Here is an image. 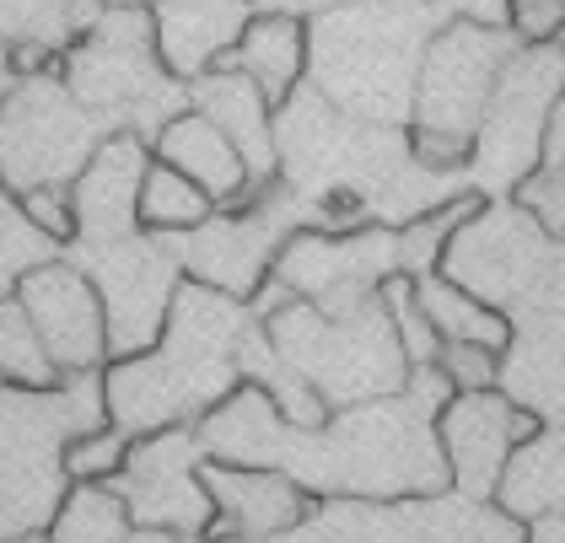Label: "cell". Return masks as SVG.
<instances>
[{
  "instance_id": "obj_40",
  "label": "cell",
  "mask_w": 565,
  "mask_h": 543,
  "mask_svg": "<svg viewBox=\"0 0 565 543\" xmlns=\"http://www.w3.org/2000/svg\"><path fill=\"white\" fill-rule=\"evenodd\" d=\"M97 6L108 11V6H151V0H97Z\"/></svg>"
},
{
  "instance_id": "obj_27",
  "label": "cell",
  "mask_w": 565,
  "mask_h": 543,
  "mask_svg": "<svg viewBox=\"0 0 565 543\" xmlns=\"http://www.w3.org/2000/svg\"><path fill=\"white\" fill-rule=\"evenodd\" d=\"M130 533L135 517L114 485H71L44 528L49 543H130Z\"/></svg>"
},
{
  "instance_id": "obj_17",
  "label": "cell",
  "mask_w": 565,
  "mask_h": 543,
  "mask_svg": "<svg viewBox=\"0 0 565 543\" xmlns=\"http://www.w3.org/2000/svg\"><path fill=\"white\" fill-rule=\"evenodd\" d=\"M146 168H151V146L130 129H114L97 146V157L71 183V205H76V226H82L71 248H103V243H125L140 232L135 200H140Z\"/></svg>"
},
{
  "instance_id": "obj_10",
  "label": "cell",
  "mask_w": 565,
  "mask_h": 543,
  "mask_svg": "<svg viewBox=\"0 0 565 543\" xmlns=\"http://www.w3.org/2000/svg\"><path fill=\"white\" fill-rule=\"evenodd\" d=\"M76 264L87 269V280L103 296V312H108V361L146 355L162 339L178 286L189 280L183 264H178L173 237L135 232L125 243L76 248Z\"/></svg>"
},
{
  "instance_id": "obj_5",
  "label": "cell",
  "mask_w": 565,
  "mask_h": 543,
  "mask_svg": "<svg viewBox=\"0 0 565 543\" xmlns=\"http://www.w3.org/2000/svg\"><path fill=\"white\" fill-rule=\"evenodd\" d=\"M60 82L71 86V97L108 119L114 129H130L146 146L157 140V129L173 114L189 108V86L173 92V76L157 60L151 39V6H108L82 39L65 49V71Z\"/></svg>"
},
{
  "instance_id": "obj_33",
  "label": "cell",
  "mask_w": 565,
  "mask_h": 543,
  "mask_svg": "<svg viewBox=\"0 0 565 543\" xmlns=\"http://www.w3.org/2000/svg\"><path fill=\"white\" fill-rule=\"evenodd\" d=\"M17 215H22L28 232L44 237V243H76V232H82V226H76V205H71V189H60V183L17 194Z\"/></svg>"
},
{
  "instance_id": "obj_24",
  "label": "cell",
  "mask_w": 565,
  "mask_h": 543,
  "mask_svg": "<svg viewBox=\"0 0 565 543\" xmlns=\"http://www.w3.org/2000/svg\"><path fill=\"white\" fill-rule=\"evenodd\" d=\"M415 301H420V312H426V323H431V334L447 344V339H463V344H484V350H512V312H501V307H490V301H479L469 296L463 286H452L447 275H426V280H415Z\"/></svg>"
},
{
  "instance_id": "obj_14",
  "label": "cell",
  "mask_w": 565,
  "mask_h": 543,
  "mask_svg": "<svg viewBox=\"0 0 565 543\" xmlns=\"http://www.w3.org/2000/svg\"><path fill=\"white\" fill-rule=\"evenodd\" d=\"M539 430H544V415L518 404L507 387L447 393V404L436 409V441L447 458V479L469 501H495V485H501L512 453L522 441H533Z\"/></svg>"
},
{
  "instance_id": "obj_25",
  "label": "cell",
  "mask_w": 565,
  "mask_h": 543,
  "mask_svg": "<svg viewBox=\"0 0 565 543\" xmlns=\"http://www.w3.org/2000/svg\"><path fill=\"white\" fill-rule=\"evenodd\" d=\"M211 215H216V200L200 183H189L183 172H173L168 162L151 157V168L140 178V200H135V226L146 237H189Z\"/></svg>"
},
{
  "instance_id": "obj_3",
  "label": "cell",
  "mask_w": 565,
  "mask_h": 543,
  "mask_svg": "<svg viewBox=\"0 0 565 543\" xmlns=\"http://www.w3.org/2000/svg\"><path fill=\"white\" fill-rule=\"evenodd\" d=\"M441 0H350L307 17V86L361 125L404 129L426 43L447 28Z\"/></svg>"
},
{
  "instance_id": "obj_2",
  "label": "cell",
  "mask_w": 565,
  "mask_h": 543,
  "mask_svg": "<svg viewBox=\"0 0 565 543\" xmlns=\"http://www.w3.org/2000/svg\"><path fill=\"white\" fill-rule=\"evenodd\" d=\"M254 334L259 318L248 312V301L183 280L162 339L146 355L103 366V415L130 436L200 425V415H211L226 393L243 387V350Z\"/></svg>"
},
{
  "instance_id": "obj_23",
  "label": "cell",
  "mask_w": 565,
  "mask_h": 543,
  "mask_svg": "<svg viewBox=\"0 0 565 543\" xmlns=\"http://www.w3.org/2000/svg\"><path fill=\"white\" fill-rule=\"evenodd\" d=\"M97 17V0H0V71H11L22 49H71Z\"/></svg>"
},
{
  "instance_id": "obj_19",
  "label": "cell",
  "mask_w": 565,
  "mask_h": 543,
  "mask_svg": "<svg viewBox=\"0 0 565 543\" xmlns=\"http://www.w3.org/2000/svg\"><path fill=\"white\" fill-rule=\"evenodd\" d=\"M216 71H243L264 92V103L280 114L297 97V86H307V17L286 11V6L254 11V22L243 28L237 49Z\"/></svg>"
},
{
  "instance_id": "obj_4",
  "label": "cell",
  "mask_w": 565,
  "mask_h": 543,
  "mask_svg": "<svg viewBox=\"0 0 565 543\" xmlns=\"http://www.w3.org/2000/svg\"><path fill=\"white\" fill-rule=\"evenodd\" d=\"M269 355L329 404L350 409L366 398H388L409 382V355L398 344L383 291L350 312H323L312 301L280 296L259 318Z\"/></svg>"
},
{
  "instance_id": "obj_7",
  "label": "cell",
  "mask_w": 565,
  "mask_h": 543,
  "mask_svg": "<svg viewBox=\"0 0 565 543\" xmlns=\"http://www.w3.org/2000/svg\"><path fill=\"white\" fill-rule=\"evenodd\" d=\"M108 135L114 125L87 114L54 71L22 76L0 97V189L11 200L44 183L71 189Z\"/></svg>"
},
{
  "instance_id": "obj_20",
  "label": "cell",
  "mask_w": 565,
  "mask_h": 543,
  "mask_svg": "<svg viewBox=\"0 0 565 543\" xmlns=\"http://www.w3.org/2000/svg\"><path fill=\"white\" fill-rule=\"evenodd\" d=\"M151 157L168 162L173 172H183L189 183H200V189L216 200V210L237 205V200L254 189V172H248V162L237 157V146H232L205 114H194V108L173 114L168 125L157 129Z\"/></svg>"
},
{
  "instance_id": "obj_32",
  "label": "cell",
  "mask_w": 565,
  "mask_h": 543,
  "mask_svg": "<svg viewBox=\"0 0 565 543\" xmlns=\"http://www.w3.org/2000/svg\"><path fill=\"white\" fill-rule=\"evenodd\" d=\"M501 350H484V344H463V339H447L436 350L431 372H441V382L452 393H484V387H501Z\"/></svg>"
},
{
  "instance_id": "obj_11",
  "label": "cell",
  "mask_w": 565,
  "mask_h": 543,
  "mask_svg": "<svg viewBox=\"0 0 565 543\" xmlns=\"http://www.w3.org/2000/svg\"><path fill=\"white\" fill-rule=\"evenodd\" d=\"M512 49H518V39L507 28L447 22L426 43V60H420V76H415V108H409L404 129H441V135L475 140Z\"/></svg>"
},
{
  "instance_id": "obj_29",
  "label": "cell",
  "mask_w": 565,
  "mask_h": 543,
  "mask_svg": "<svg viewBox=\"0 0 565 543\" xmlns=\"http://www.w3.org/2000/svg\"><path fill=\"white\" fill-rule=\"evenodd\" d=\"M130 447L135 436L125 425H114V419H103L92 430H76L65 441V479L71 485H114L125 458H130Z\"/></svg>"
},
{
  "instance_id": "obj_9",
  "label": "cell",
  "mask_w": 565,
  "mask_h": 543,
  "mask_svg": "<svg viewBox=\"0 0 565 543\" xmlns=\"http://www.w3.org/2000/svg\"><path fill=\"white\" fill-rule=\"evenodd\" d=\"M565 97V39L561 43H518L501 82L490 92V108L475 135V172L484 183H512L539 168L544 129Z\"/></svg>"
},
{
  "instance_id": "obj_1",
  "label": "cell",
  "mask_w": 565,
  "mask_h": 543,
  "mask_svg": "<svg viewBox=\"0 0 565 543\" xmlns=\"http://www.w3.org/2000/svg\"><path fill=\"white\" fill-rule=\"evenodd\" d=\"M447 393L441 372L420 366L388 398L334 409L318 430H302L264 398V387L243 382L194 430L211 462L275 468L312 501H420L452 490L436 441V409Z\"/></svg>"
},
{
  "instance_id": "obj_41",
  "label": "cell",
  "mask_w": 565,
  "mask_h": 543,
  "mask_svg": "<svg viewBox=\"0 0 565 543\" xmlns=\"http://www.w3.org/2000/svg\"><path fill=\"white\" fill-rule=\"evenodd\" d=\"M0 543H49V539H0Z\"/></svg>"
},
{
  "instance_id": "obj_18",
  "label": "cell",
  "mask_w": 565,
  "mask_h": 543,
  "mask_svg": "<svg viewBox=\"0 0 565 543\" xmlns=\"http://www.w3.org/2000/svg\"><path fill=\"white\" fill-rule=\"evenodd\" d=\"M254 11L259 0H151V39H157L162 71L178 86L211 76L237 49Z\"/></svg>"
},
{
  "instance_id": "obj_30",
  "label": "cell",
  "mask_w": 565,
  "mask_h": 543,
  "mask_svg": "<svg viewBox=\"0 0 565 543\" xmlns=\"http://www.w3.org/2000/svg\"><path fill=\"white\" fill-rule=\"evenodd\" d=\"M383 301H388V318H393V329H398V344H404V355H409V372L431 366L441 339L431 334V323H426V312H420V301H415V280H409V275H388V280H383Z\"/></svg>"
},
{
  "instance_id": "obj_28",
  "label": "cell",
  "mask_w": 565,
  "mask_h": 543,
  "mask_svg": "<svg viewBox=\"0 0 565 543\" xmlns=\"http://www.w3.org/2000/svg\"><path fill=\"white\" fill-rule=\"evenodd\" d=\"M65 376L49 361L39 329L28 323L22 301L6 291L0 296V387L6 393H54Z\"/></svg>"
},
{
  "instance_id": "obj_35",
  "label": "cell",
  "mask_w": 565,
  "mask_h": 543,
  "mask_svg": "<svg viewBox=\"0 0 565 543\" xmlns=\"http://www.w3.org/2000/svg\"><path fill=\"white\" fill-rule=\"evenodd\" d=\"M452 22H475V28H507V0H441Z\"/></svg>"
},
{
  "instance_id": "obj_34",
  "label": "cell",
  "mask_w": 565,
  "mask_h": 543,
  "mask_svg": "<svg viewBox=\"0 0 565 543\" xmlns=\"http://www.w3.org/2000/svg\"><path fill=\"white\" fill-rule=\"evenodd\" d=\"M507 33L518 43H561L565 0H507Z\"/></svg>"
},
{
  "instance_id": "obj_39",
  "label": "cell",
  "mask_w": 565,
  "mask_h": 543,
  "mask_svg": "<svg viewBox=\"0 0 565 543\" xmlns=\"http://www.w3.org/2000/svg\"><path fill=\"white\" fill-rule=\"evenodd\" d=\"M130 543H200V539H178V533H157V528H135Z\"/></svg>"
},
{
  "instance_id": "obj_36",
  "label": "cell",
  "mask_w": 565,
  "mask_h": 543,
  "mask_svg": "<svg viewBox=\"0 0 565 543\" xmlns=\"http://www.w3.org/2000/svg\"><path fill=\"white\" fill-rule=\"evenodd\" d=\"M264 543H329V533H323V522L312 511L307 522H297V528H286V533H275V539H264Z\"/></svg>"
},
{
  "instance_id": "obj_26",
  "label": "cell",
  "mask_w": 565,
  "mask_h": 543,
  "mask_svg": "<svg viewBox=\"0 0 565 543\" xmlns=\"http://www.w3.org/2000/svg\"><path fill=\"white\" fill-rule=\"evenodd\" d=\"M484 189H458L452 200H441V205L420 210L415 221H404L398 232H393V253H398V275H409V280H426L441 269V253L452 243V232L484 210Z\"/></svg>"
},
{
  "instance_id": "obj_38",
  "label": "cell",
  "mask_w": 565,
  "mask_h": 543,
  "mask_svg": "<svg viewBox=\"0 0 565 543\" xmlns=\"http://www.w3.org/2000/svg\"><path fill=\"white\" fill-rule=\"evenodd\" d=\"M269 6H286V11H329V6H350V0H269Z\"/></svg>"
},
{
  "instance_id": "obj_22",
  "label": "cell",
  "mask_w": 565,
  "mask_h": 543,
  "mask_svg": "<svg viewBox=\"0 0 565 543\" xmlns=\"http://www.w3.org/2000/svg\"><path fill=\"white\" fill-rule=\"evenodd\" d=\"M495 505L512 511L518 522L565 517V430L544 425L533 441H522L495 485Z\"/></svg>"
},
{
  "instance_id": "obj_37",
  "label": "cell",
  "mask_w": 565,
  "mask_h": 543,
  "mask_svg": "<svg viewBox=\"0 0 565 543\" xmlns=\"http://www.w3.org/2000/svg\"><path fill=\"white\" fill-rule=\"evenodd\" d=\"M527 543H565V517H539V522H527Z\"/></svg>"
},
{
  "instance_id": "obj_31",
  "label": "cell",
  "mask_w": 565,
  "mask_h": 543,
  "mask_svg": "<svg viewBox=\"0 0 565 543\" xmlns=\"http://www.w3.org/2000/svg\"><path fill=\"white\" fill-rule=\"evenodd\" d=\"M507 200H512L550 243H565V168H544V162H539L527 178L512 183Z\"/></svg>"
},
{
  "instance_id": "obj_12",
  "label": "cell",
  "mask_w": 565,
  "mask_h": 543,
  "mask_svg": "<svg viewBox=\"0 0 565 543\" xmlns=\"http://www.w3.org/2000/svg\"><path fill=\"white\" fill-rule=\"evenodd\" d=\"M550 237L522 215L512 200H484L479 215H469L452 243L441 253V269L452 286H463L469 296L490 301V307H518L522 296H533L544 286L550 269Z\"/></svg>"
},
{
  "instance_id": "obj_16",
  "label": "cell",
  "mask_w": 565,
  "mask_h": 543,
  "mask_svg": "<svg viewBox=\"0 0 565 543\" xmlns=\"http://www.w3.org/2000/svg\"><path fill=\"white\" fill-rule=\"evenodd\" d=\"M205 496H211V528L200 543H264L318 511V501L302 485L275 468H243V462L211 458H205Z\"/></svg>"
},
{
  "instance_id": "obj_6",
  "label": "cell",
  "mask_w": 565,
  "mask_h": 543,
  "mask_svg": "<svg viewBox=\"0 0 565 543\" xmlns=\"http://www.w3.org/2000/svg\"><path fill=\"white\" fill-rule=\"evenodd\" d=\"M103 419H76L65 382L54 393H0V539H39L65 501V441Z\"/></svg>"
},
{
  "instance_id": "obj_13",
  "label": "cell",
  "mask_w": 565,
  "mask_h": 543,
  "mask_svg": "<svg viewBox=\"0 0 565 543\" xmlns=\"http://www.w3.org/2000/svg\"><path fill=\"white\" fill-rule=\"evenodd\" d=\"M114 490L125 496L135 528H157V533H178V539H205L211 496H205L200 430L194 425H168V430L135 436Z\"/></svg>"
},
{
  "instance_id": "obj_21",
  "label": "cell",
  "mask_w": 565,
  "mask_h": 543,
  "mask_svg": "<svg viewBox=\"0 0 565 543\" xmlns=\"http://www.w3.org/2000/svg\"><path fill=\"white\" fill-rule=\"evenodd\" d=\"M189 108L205 114L237 146L254 183L275 178V108L264 103V92L243 71H211V76L189 82Z\"/></svg>"
},
{
  "instance_id": "obj_8",
  "label": "cell",
  "mask_w": 565,
  "mask_h": 543,
  "mask_svg": "<svg viewBox=\"0 0 565 543\" xmlns=\"http://www.w3.org/2000/svg\"><path fill=\"white\" fill-rule=\"evenodd\" d=\"M291 189L275 172L269 183H254L237 205L216 210L205 226H194L189 237H173L178 264L189 280L232 296V301H254L275 275V258L291 237Z\"/></svg>"
},
{
  "instance_id": "obj_15",
  "label": "cell",
  "mask_w": 565,
  "mask_h": 543,
  "mask_svg": "<svg viewBox=\"0 0 565 543\" xmlns=\"http://www.w3.org/2000/svg\"><path fill=\"white\" fill-rule=\"evenodd\" d=\"M11 296L22 301L28 323L39 329L49 361L60 366V376H97L108 366V312L103 296L87 280V269L76 258H39L28 264Z\"/></svg>"
}]
</instances>
